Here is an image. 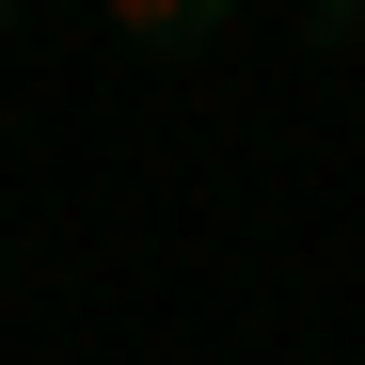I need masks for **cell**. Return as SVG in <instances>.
Returning <instances> with one entry per match:
<instances>
[{
  "label": "cell",
  "mask_w": 365,
  "mask_h": 365,
  "mask_svg": "<svg viewBox=\"0 0 365 365\" xmlns=\"http://www.w3.org/2000/svg\"><path fill=\"white\" fill-rule=\"evenodd\" d=\"M222 16H238V0H111V32H128V48H159V64H191Z\"/></svg>",
  "instance_id": "cell-1"
},
{
  "label": "cell",
  "mask_w": 365,
  "mask_h": 365,
  "mask_svg": "<svg viewBox=\"0 0 365 365\" xmlns=\"http://www.w3.org/2000/svg\"><path fill=\"white\" fill-rule=\"evenodd\" d=\"M349 32H365V0H318V48H349Z\"/></svg>",
  "instance_id": "cell-2"
},
{
  "label": "cell",
  "mask_w": 365,
  "mask_h": 365,
  "mask_svg": "<svg viewBox=\"0 0 365 365\" xmlns=\"http://www.w3.org/2000/svg\"><path fill=\"white\" fill-rule=\"evenodd\" d=\"M16 16H32V0H0V32H16Z\"/></svg>",
  "instance_id": "cell-3"
}]
</instances>
